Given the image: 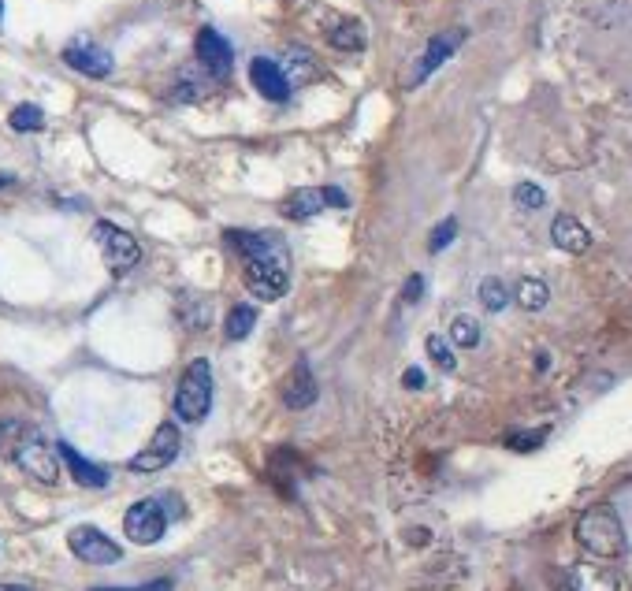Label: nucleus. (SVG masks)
<instances>
[{"mask_svg": "<svg viewBox=\"0 0 632 591\" xmlns=\"http://www.w3.org/2000/svg\"><path fill=\"white\" fill-rule=\"evenodd\" d=\"M0 450L15 461L23 473L34 476L38 484L53 487L56 480H60V454H56V447L45 443V435H41L38 428L19 424V421H4L0 424Z\"/></svg>", "mask_w": 632, "mask_h": 591, "instance_id": "obj_1", "label": "nucleus"}, {"mask_svg": "<svg viewBox=\"0 0 632 591\" xmlns=\"http://www.w3.org/2000/svg\"><path fill=\"white\" fill-rule=\"evenodd\" d=\"M242 283L257 302H276L290 287V257L279 246H268L264 253H253L242 264Z\"/></svg>", "mask_w": 632, "mask_h": 591, "instance_id": "obj_2", "label": "nucleus"}, {"mask_svg": "<svg viewBox=\"0 0 632 591\" xmlns=\"http://www.w3.org/2000/svg\"><path fill=\"white\" fill-rule=\"evenodd\" d=\"M577 543L592 558H621L625 554V528H621L618 513L610 506H595V510L580 513Z\"/></svg>", "mask_w": 632, "mask_h": 591, "instance_id": "obj_3", "label": "nucleus"}, {"mask_svg": "<svg viewBox=\"0 0 632 591\" xmlns=\"http://www.w3.org/2000/svg\"><path fill=\"white\" fill-rule=\"evenodd\" d=\"M212 409V365L205 357L190 361L183 380L175 387V417L186 424H201Z\"/></svg>", "mask_w": 632, "mask_h": 591, "instance_id": "obj_4", "label": "nucleus"}, {"mask_svg": "<svg viewBox=\"0 0 632 591\" xmlns=\"http://www.w3.org/2000/svg\"><path fill=\"white\" fill-rule=\"evenodd\" d=\"M93 242H97L101 261L108 264L112 276H127V272H134L138 261H142L138 238H134L131 231H123V227L108 224V220H97V224H93Z\"/></svg>", "mask_w": 632, "mask_h": 591, "instance_id": "obj_5", "label": "nucleus"}, {"mask_svg": "<svg viewBox=\"0 0 632 591\" xmlns=\"http://www.w3.org/2000/svg\"><path fill=\"white\" fill-rule=\"evenodd\" d=\"M179 450H183V435L175 428L172 421H164L153 432V439L145 443V450H138L131 458V473H160V469H168L175 458H179Z\"/></svg>", "mask_w": 632, "mask_h": 591, "instance_id": "obj_6", "label": "nucleus"}, {"mask_svg": "<svg viewBox=\"0 0 632 591\" xmlns=\"http://www.w3.org/2000/svg\"><path fill=\"white\" fill-rule=\"evenodd\" d=\"M67 547L86 565H116L119 558H123V547H119L116 539L105 536L101 528H93V525L71 528V532H67Z\"/></svg>", "mask_w": 632, "mask_h": 591, "instance_id": "obj_7", "label": "nucleus"}, {"mask_svg": "<svg viewBox=\"0 0 632 591\" xmlns=\"http://www.w3.org/2000/svg\"><path fill=\"white\" fill-rule=\"evenodd\" d=\"M168 528V513L157 499H142L134 502L131 510L123 513V536L138 543V547H153Z\"/></svg>", "mask_w": 632, "mask_h": 591, "instance_id": "obj_8", "label": "nucleus"}, {"mask_svg": "<svg viewBox=\"0 0 632 591\" xmlns=\"http://www.w3.org/2000/svg\"><path fill=\"white\" fill-rule=\"evenodd\" d=\"M461 41H465V30H443V34H435L428 45H424V53L417 56V64H413V71H409L406 86L413 90V86H421L428 75H435L439 67L447 64L450 56L461 49Z\"/></svg>", "mask_w": 632, "mask_h": 591, "instance_id": "obj_9", "label": "nucleus"}, {"mask_svg": "<svg viewBox=\"0 0 632 591\" xmlns=\"http://www.w3.org/2000/svg\"><path fill=\"white\" fill-rule=\"evenodd\" d=\"M194 53H198V64L209 71L212 79H227V75H231V67H235V49H231V41H227L216 27L198 30V38H194Z\"/></svg>", "mask_w": 632, "mask_h": 591, "instance_id": "obj_10", "label": "nucleus"}, {"mask_svg": "<svg viewBox=\"0 0 632 591\" xmlns=\"http://www.w3.org/2000/svg\"><path fill=\"white\" fill-rule=\"evenodd\" d=\"M64 64L75 67L79 75H90V79H108L112 71H116V60L108 49H101L97 41L90 38H75L71 45L64 49Z\"/></svg>", "mask_w": 632, "mask_h": 591, "instance_id": "obj_11", "label": "nucleus"}, {"mask_svg": "<svg viewBox=\"0 0 632 591\" xmlns=\"http://www.w3.org/2000/svg\"><path fill=\"white\" fill-rule=\"evenodd\" d=\"M250 82L253 90L261 93V97H268L272 105H283L290 97V82L283 75V67L276 60H268V56H253L250 60Z\"/></svg>", "mask_w": 632, "mask_h": 591, "instance_id": "obj_12", "label": "nucleus"}, {"mask_svg": "<svg viewBox=\"0 0 632 591\" xmlns=\"http://www.w3.org/2000/svg\"><path fill=\"white\" fill-rule=\"evenodd\" d=\"M56 454H60V461L67 465V473H71V480H75L79 487H93V491H97V487H108V480H112L105 465L86 461L71 443H56Z\"/></svg>", "mask_w": 632, "mask_h": 591, "instance_id": "obj_13", "label": "nucleus"}, {"mask_svg": "<svg viewBox=\"0 0 632 591\" xmlns=\"http://www.w3.org/2000/svg\"><path fill=\"white\" fill-rule=\"evenodd\" d=\"M316 376L313 368H309V361H298V365L290 368L287 383H283V402H287V409H309L316 402Z\"/></svg>", "mask_w": 632, "mask_h": 591, "instance_id": "obj_14", "label": "nucleus"}, {"mask_svg": "<svg viewBox=\"0 0 632 591\" xmlns=\"http://www.w3.org/2000/svg\"><path fill=\"white\" fill-rule=\"evenodd\" d=\"M279 67H283V75H287L290 90H294V86H309V82L320 79V64H316V56L309 53V49H302V45H290V49H283Z\"/></svg>", "mask_w": 632, "mask_h": 591, "instance_id": "obj_15", "label": "nucleus"}, {"mask_svg": "<svg viewBox=\"0 0 632 591\" xmlns=\"http://www.w3.org/2000/svg\"><path fill=\"white\" fill-rule=\"evenodd\" d=\"M551 242L566 253H588L592 235H588V227L580 224L577 216L562 212V216H554V224H551Z\"/></svg>", "mask_w": 632, "mask_h": 591, "instance_id": "obj_16", "label": "nucleus"}, {"mask_svg": "<svg viewBox=\"0 0 632 591\" xmlns=\"http://www.w3.org/2000/svg\"><path fill=\"white\" fill-rule=\"evenodd\" d=\"M324 209H328V205H324V190H320V186H302V190H294V194L283 201V216H290L294 224H305V220L320 216Z\"/></svg>", "mask_w": 632, "mask_h": 591, "instance_id": "obj_17", "label": "nucleus"}, {"mask_svg": "<svg viewBox=\"0 0 632 591\" xmlns=\"http://www.w3.org/2000/svg\"><path fill=\"white\" fill-rule=\"evenodd\" d=\"M331 49H343V53H361L369 45V34L361 27V19H339L335 27L328 30Z\"/></svg>", "mask_w": 632, "mask_h": 591, "instance_id": "obj_18", "label": "nucleus"}, {"mask_svg": "<svg viewBox=\"0 0 632 591\" xmlns=\"http://www.w3.org/2000/svg\"><path fill=\"white\" fill-rule=\"evenodd\" d=\"M514 302L521 305V309H528V313H540V309H547V302H551V287H547L543 279H536V276L517 279Z\"/></svg>", "mask_w": 632, "mask_h": 591, "instance_id": "obj_19", "label": "nucleus"}, {"mask_svg": "<svg viewBox=\"0 0 632 591\" xmlns=\"http://www.w3.org/2000/svg\"><path fill=\"white\" fill-rule=\"evenodd\" d=\"M257 328V305L250 302H238L227 309V324H224V335L231 342H242L250 331Z\"/></svg>", "mask_w": 632, "mask_h": 591, "instance_id": "obj_20", "label": "nucleus"}, {"mask_svg": "<svg viewBox=\"0 0 632 591\" xmlns=\"http://www.w3.org/2000/svg\"><path fill=\"white\" fill-rule=\"evenodd\" d=\"M224 246H231L242 257H253V253H264L268 246H276V238L264 235V231H224Z\"/></svg>", "mask_w": 632, "mask_h": 591, "instance_id": "obj_21", "label": "nucleus"}, {"mask_svg": "<svg viewBox=\"0 0 632 591\" xmlns=\"http://www.w3.org/2000/svg\"><path fill=\"white\" fill-rule=\"evenodd\" d=\"M569 588L573 591H618V580L603 573V569H592V565H577L569 573Z\"/></svg>", "mask_w": 632, "mask_h": 591, "instance_id": "obj_22", "label": "nucleus"}, {"mask_svg": "<svg viewBox=\"0 0 632 591\" xmlns=\"http://www.w3.org/2000/svg\"><path fill=\"white\" fill-rule=\"evenodd\" d=\"M480 339H484V331H480V320H476V316L461 313L450 320V342H454L458 350H476Z\"/></svg>", "mask_w": 632, "mask_h": 591, "instance_id": "obj_23", "label": "nucleus"}, {"mask_svg": "<svg viewBox=\"0 0 632 591\" xmlns=\"http://www.w3.org/2000/svg\"><path fill=\"white\" fill-rule=\"evenodd\" d=\"M476 294H480V305H484L488 313H502V309L510 305V287H506V283H502L499 276H488V279H484Z\"/></svg>", "mask_w": 632, "mask_h": 591, "instance_id": "obj_24", "label": "nucleus"}, {"mask_svg": "<svg viewBox=\"0 0 632 591\" xmlns=\"http://www.w3.org/2000/svg\"><path fill=\"white\" fill-rule=\"evenodd\" d=\"M8 127H12L15 134H34L45 127V112H41L38 105H19L12 108V116H8Z\"/></svg>", "mask_w": 632, "mask_h": 591, "instance_id": "obj_25", "label": "nucleus"}, {"mask_svg": "<svg viewBox=\"0 0 632 591\" xmlns=\"http://www.w3.org/2000/svg\"><path fill=\"white\" fill-rule=\"evenodd\" d=\"M424 350H428V357H432V361L443 368V372H454V368H458V361H454V350H450V342L443 339V335H428V339H424Z\"/></svg>", "mask_w": 632, "mask_h": 591, "instance_id": "obj_26", "label": "nucleus"}, {"mask_svg": "<svg viewBox=\"0 0 632 591\" xmlns=\"http://www.w3.org/2000/svg\"><path fill=\"white\" fill-rule=\"evenodd\" d=\"M205 93H209V86H205L201 79H194V71H183L172 97H175V101H201Z\"/></svg>", "mask_w": 632, "mask_h": 591, "instance_id": "obj_27", "label": "nucleus"}, {"mask_svg": "<svg viewBox=\"0 0 632 591\" xmlns=\"http://www.w3.org/2000/svg\"><path fill=\"white\" fill-rule=\"evenodd\" d=\"M454 238H458V220H454V216H447V220H443V224H439L432 235H428V250L443 253L450 242H454Z\"/></svg>", "mask_w": 632, "mask_h": 591, "instance_id": "obj_28", "label": "nucleus"}, {"mask_svg": "<svg viewBox=\"0 0 632 591\" xmlns=\"http://www.w3.org/2000/svg\"><path fill=\"white\" fill-rule=\"evenodd\" d=\"M514 201L521 209H543V205H547V194H543V186L536 183H521L514 190Z\"/></svg>", "mask_w": 632, "mask_h": 591, "instance_id": "obj_29", "label": "nucleus"}, {"mask_svg": "<svg viewBox=\"0 0 632 591\" xmlns=\"http://www.w3.org/2000/svg\"><path fill=\"white\" fill-rule=\"evenodd\" d=\"M175 580L172 577H160V580H149V584H138V588H90V591H172Z\"/></svg>", "mask_w": 632, "mask_h": 591, "instance_id": "obj_30", "label": "nucleus"}, {"mask_svg": "<svg viewBox=\"0 0 632 591\" xmlns=\"http://www.w3.org/2000/svg\"><path fill=\"white\" fill-rule=\"evenodd\" d=\"M506 443H510V447L514 450H536L543 443V432H528V435H510V439H506Z\"/></svg>", "mask_w": 632, "mask_h": 591, "instance_id": "obj_31", "label": "nucleus"}, {"mask_svg": "<svg viewBox=\"0 0 632 591\" xmlns=\"http://www.w3.org/2000/svg\"><path fill=\"white\" fill-rule=\"evenodd\" d=\"M424 294V276H409L406 279V290H402V298H406V305H417Z\"/></svg>", "mask_w": 632, "mask_h": 591, "instance_id": "obj_32", "label": "nucleus"}, {"mask_svg": "<svg viewBox=\"0 0 632 591\" xmlns=\"http://www.w3.org/2000/svg\"><path fill=\"white\" fill-rule=\"evenodd\" d=\"M320 190H324V205H328V209H346V205H350V197H346L339 186H320Z\"/></svg>", "mask_w": 632, "mask_h": 591, "instance_id": "obj_33", "label": "nucleus"}, {"mask_svg": "<svg viewBox=\"0 0 632 591\" xmlns=\"http://www.w3.org/2000/svg\"><path fill=\"white\" fill-rule=\"evenodd\" d=\"M406 383L413 387V391H417V387H424V372H421V368H409V372H406Z\"/></svg>", "mask_w": 632, "mask_h": 591, "instance_id": "obj_34", "label": "nucleus"}, {"mask_svg": "<svg viewBox=\"0 0 632 591\" xmlns=\"http://www.w3.org/2000/svg\"><path fill=\"white\" fill-rule=\"evenodd\" d=\"M0 591H34V588H27V584H4L0 580Z\"/></svg>", "mask_w": 632, "mask_h": 591, "instance_id": "obj_35", "label": "nucleus"}, {"mask_svg": "<svg viewBox=\"0 0 632 591\" xmlns=\"http://www.w3.org/2000/svg\"><path fill=\"white\" fill-rule=\"evenodd\" d=\"M4 186H12V175H0V190H4Z\"/></svg>", "mask_w": 632, "mask_h": 591, "instance_id": "obj_36", "label": "nucleus"}, {"mask_svg": "<svg viewBox=\"0 0 632 591\" xmlns=\"http://www.w3.org/2000/svg\"><path fill=\"white\" fill-rule=\"evenodd\" d=\"M0 15H4V0H0Z\"/></svg>", "mask_w": 632, "mask_h": 591, "instance_id": "obj_37", "label": "nucleus"}]
</instances>
